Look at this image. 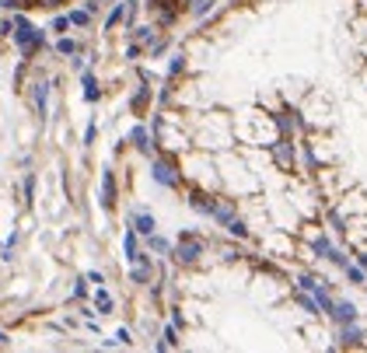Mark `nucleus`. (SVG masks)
I'll return each mask as SVG.
<instances>
[{
    "label": "nucleus",
    "mask_w": 367,
    "mask_h": 353,
    "mask_svg": "<svg viewBox=\"0 0 367 353\" xmlns=\"http://www.w3.org/2000/svg\"><path fill=\"white\" fill-rule=\"evenodd\" d=\"M154 175H157V182H165V185H172V182H175L172 168H165V164H157V168H154Z\"/></svg>",
    "instance_id": "f257e3e1"
},
{
    "label": "nucleus",
    "mask_w": 367,
    "mask_h": 353,
    "mask_svg": "<svg viewBox=\"0 0 367 353\" xmlns=\"http://www.w3.org/2000/svg\"><path fill=\"white\" fill-rule=\"evenodd\" d=\"M178 255H182L186 262H193L196 255H199V245H182V248H178Z\"/></svg>",
    "instance_id": "f03ea898"
},
{
    "label": "nucleus",
    "mask_w": 367,
    "mask_h": 353,
    "mask_svg": "<svg viewBox=\"0 0 367 353\" xmlns=\"http://www.w3.org/2000/svg\"><path fill=\"white\" fill-rule=\"evenodd\" d=\"M101 193H105V199H101V203L109 206V203H112V175H105V189H101Z\"/></svg>",
    "instance_id": "7ed1b4c3"
},
{
    "label": "nucleus",
    "mask_w": 367,
    "mask_h": 353,
    "mask_svg": "<svg viewBox=\"0 0 367 353\" xmlns=\"http://www.w3.org/2000/svg\"><path fill=\"white\" fill-rule=\"evenodd\" d=\"M70 21H74V25H88V14H84V11H74Z\"/></svg>",
    "instance_id": "20e7f679"
},
{
    "label": "nucleus",
    "mask_w": 367,
    "mask_h": 353,
    "mask_svg": "<svg viewBox=\"0 0 367 353\" xmlns=\"http://www.w3.org/2000/svg\"><path fill=\"white\" fill-rule=\"evenodd\" d=\"M0 4H4V7H21L25 0H0Z\"/></svg>",
    "instance_id": "39448f33"
},
{
    "label": "nucleus",
    "mask_w": 367,
    "mask_h": 353,
    "mask_svg": "<svg viewBox=\"0 0 367 353\" xmlns=\"http://www.w3.org/2000/svg\"><path fill=\"white\" fill-rule=\"evenodd\" d=\"M42 4H46V7H56V4H59V0H42Z\"/></svg>",
    "instance_id": "423d86ee"
}]
</instances>
